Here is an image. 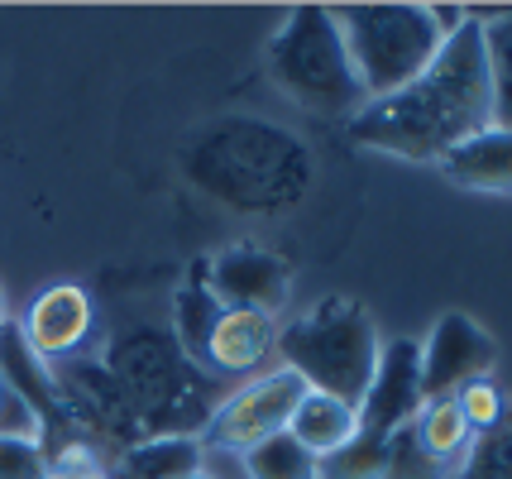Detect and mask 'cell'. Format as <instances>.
Masks as SVG:
<instances>
[{
    "label": "cell",
    "mask_w": 512,
    "mask_h": 479,
    "mask_svg": "<svg viewBox=\"0 0 512 479\" xmlns=\"http://www.w3.org/2000/svg\"><path fill=\"white\" fill-rule=\"evenodd\" d=\"M493 125V87H489V63H484V39H479V20L465 15V24L450 34L436 63L407 82L402 92L369 101L350 115V139L359 149L374 154H393L407 163H436L450 149H460L465 139Z\"/></svg>",
    "instance_id": "cell-1"
},
{
    "label": "cell",
    "mask_w": 512,
    "mask_h": 479,
    "mask_svg": "<svg viewBox=\"0 0 512 479\" xmlns=\"http://www.w3.org/2000/svg\"><path fill=\"white\" fill-rule=\"evenodd\" d=\"M187 187L245 221H273L307 202L316 154L302 135L264 115H216L178 154Z\"/></svg>",
    "instance_id": "cell-2"
},
{
    "label": "cell",
    "mask_w": 512,
    "mask_h": 479,
    "mask_svg": "<svg viewBox=\"0 0 512 479\" xmlns=\"http://www.w3.org/2000/svg\"><path fill=\"white\" fill-rule=\"evenodd\" d=\"M144 436H201L225 403L221 379L182 355L173 331L130 326L101 350Z\"/></svg>",
    "instance_id": "cell-3"
},
{
    "label": "cell",
    "mask_w": 512,
    "mask_h": 479,
    "mask_svg": "<svg viewBox=\"0 0 512 479\" xmlns=\"http://www.w3.org/2000/svg\"><path fill=\"white\" fill-rule=\"evenodd\" d=\"M283 369H292L312 393L340 398L359 408L364 388L379 369V326L369 317V307L355 297H321L307 317L288 321L278 331Z\"/></svg>",
    "instance_id": "cell-4"
},
{
    "label": "cell",
    "mask_w": 512,
    "mask_h": 479,
    "mask_svg": "<svg viewBox=\"0 0 512 479\" xmlns=\"http://www.w3.org/2000/svg\"><path fill=\"white\" fill-rule=\"evenodd\" d=\"M331 15L345 39L364 106L417 82L450 39L431 5H340Z\"/></svg>",
    "instance_id": "cell-5"
},
{
    "label": "cell",
    "mask_w": 512,
    "mask_h": 479,
    "mask_svg": "<svg viewBox=\"0 0 512 479\" xmlns=\"http://www.w3.org/2000/svg\"><path fill=\"white\" fill-rule=\"evenodd\" d=\"M264 68L273 87L288 96L292 106L316 115H350L364 106V92L355 82L345 39L335 29V15L326 5H297L278 34L264 48Z\"/></svg>",
    "instance_id": "cell-6"
},
{
    "label": "cell",
    "mask_w": 512,
    "mask_h": 479,
    "mask_svg": "<svg viewBox=\"0 0 512 479\" xmlns=\"http://www.w3.org/2000/svg\"><path fill=\"white\" fill-rule=\"evenodd\" d=\"M307 393H312V388L302 384L292 369H283V365L264 369L259 379H249L245 388H235V393L225 398L206 432H211L216 446L245 456L249 446H259V441H268V436L288 432L292 412H297V403H302Z\"/></svg>",
    "instance_id": "cell-7"
},
{
    "label": "cell",
    "mask_w": 512,
    "mask_h": 479,
    "mask_svg": "<svg viewBox=\"0 0 512 479\" xmlns=\"http://www.w3.org/2000/svg\"><path fill=\"white\" fill-rule=\"evenodd\" d=\"M498 365V341L469 312L436 317L431 336L422 341V393L426 403L455 398L460 388L489 379Z\"/></svg>",
    "instance_id": "cell-8"
},
{
    "label": "cell",
    "mask_w": 512,
    "mask_h": 479,
    "mask_svg": "<svg viewBox=\"0 0 512 479\" xmlns=\"http://www.w3.org/2000/svg\"><path fill=\"white\" fill-rule=\"evenodd\" d=\"M426 408V393H422V345L398 336V341H383L379 350V369L359 398V432L379 436L388 441L393 432L412 427Z\"/></svg>",
    "instance_id": "cell-9"
},
{
    "label": "cell",
    "mask_w": 512,
    "mask_h": 479,
    "mask_svg": "<svg viewBox=\"0 0 512 479\" xmlns=\"http://www.w3.org/2000/svg\"><path fill=\"white\" fill-rule=\"evenodd\" d=\"M206 269V288L225 312H259V317H278L292 297V274L278 254L259 250V245H230L216 259H201Z\"/></svg>",
    "instance_id": "cell-10"
},
{
    "label": "cell",
    "mask_w": 512,
    "mask_h": 479,
    "mask_svg": "<svg viewBox=\"0 0 512 479\" xmlns=\"http://www.w3.org/2000/svg\"><path fill=\"white\" fill-rule=\"evenodd\" d=\"M91 297L87 288H77V283H53L44 293L29 302V312H24L15 326H20V336L29 341V350L48 360V365H58L67 355H77L91 336Z\"/></svg>",
    "instance_id": "cell-11"
},
{
    "label": "cell",
    "mask_w": 512,
    "mask_h": 479,
    "mask_svg": "<svg viewBox=\"0 0 512 479\" xmlns=\"http://www.w3.org/2000/svg\"><path fill=\"white\" fill-rule=\"evenodd\" d=\"M441 173L455 187H469V192L512 197V130H498V125L479 130L441 159Z\"/></svg>",
    "instance_id": "cell-12"
},
{
    "label": "cell",
    "mask_w": 512,
    "mask_h": 479,
    "mask_svg": "<svg viewBox=\"0 0 512 479\" xmlns=\"http://www.w3.org/2000/svg\"><path fill=\"white\" fill-rule=\"evenodd\" d=\"M278 326L259 312H221L211 345H206V374H254L273 355Z\"/></svg>",
    "instance_id": "cell-13"
},
{
    "label": "cell",
    "mask_w": 512,
    "mask_h": 479,
    "mask_svg": "<svg viewBox=\"0 0 512 479\" xmlns=\"http://www.w3.org/2000/svg\"><path fill=\"white\" fill-rule=\"evenodd\" d=\"M201 436H144L115 456L120 479H192L201 475Z\"/></svg>",
    "instance_id": "cell-14"
},
{
    "label": "cell",
    "mask_w": 512,
    "mask_h": 479,
    "mask_svg": "<svg viewBox=\"0 0 512 479\" xmlns=\"http://www.w3.org/2000/svg\"><path fill=\"white\" fill-rule=\"evenodd\" d=\"M355 432H359V412L350 403H340V398H326V393H307L288 422V436L302 451H312L316 460L335 456Z\"/></svg>",
    "instance_id": "cell-15"
},
{
    "label": "cell",
    "mask_w": 512,
    "mask_h": 479,
    "mask_svg": "<svg viewBox=\"0 0 512 479\" xmlns=\"http://www.w3.org/2000/svg\"><path fill=\"white\" fill-rule=\"evenodd\" d=\"M221 302L211 297L206 288V269H192V278L178 288L173 297V341L182 345V355L192 360V365L206 369V345H211V331H216V321H221Z\"/></svg>",
    "instance_id": "cell-16"
},
{
    "label": "cell",
    "mask_w": 512,
    "mask_h": 479,
    "mask_svg": "<svg viewBox=\"0 0 512 479\" xmlns=\"http://www.w3.org/2000/svg\"><path fill=\"white\" fill-rule=\"evenodd\" d=\"M474 20H479L484 63H489L493 125H498V130H512V10H498V15H474Z\"/></svg>",
    "instance_id": "cell-17"
},
{
    "label": "cell",
    "mask_w": 512,
    "mask_h": 479,
    "mask_svg": "<svg viewBox=\"0 0 512 479\" xmlns=\"http://www.w3.org/2000/svg\"><path fill=\"white\" fill-rule=\"evenodd\" d=\"M417 436L426 441V451L436 460H446L450 470H460L469 441H474V427L465 422V412L455 398H441V403H426L422 417H417Z\"/></svg>",
    "instance_id": "cell-18"
},
{
    "label": "cell",
    "mask_w": 512,
    "mask_h": 479,
    "mask_svg": "<svg viewBox=\"0 0 512 479\" xmlns=\"http://www.w3.org/2000/svg\"><path fill=\"white\" fill-rule=\"evenodd\" d=\"M455 479H512V403H503L493 427L474 432Z\"/></svg>",
    "instance_id": "cell-19"
},
{
    "label": "cell",
    "mask_w": 512,
    "mask_h": 479,
    "mask_svg": "<svg viewBox=\"0 0 512 479\" xmlns=\"http://www.w3.org/2000/svg\"><path fill=\"white\" fill-rule=\"evenodd\" d=\"M245 470L249 479H321V460L312 451H302L288 432H278L259 446H249Z\"/></svg>",
    "instance_id": "cell-20"
},
{
    "label": "cell",
    "mask_w": 512,
    "mask_h": 479,
    "mask_svg": "<svg viewBox=\"0 0 512 479\" xmlns=\"http://www.w3.org/2000/svg\"><path fill=\"white\" fill-rule=\"evenodd\" d=\"M450 475L455 470L446 460H436L426 451V441L417 436V422L388 436V446H383V479H450Z\"/></svg>",
    "instance_id": "cell-21"
},
{
    "label": "cell",
    "mask_w": 512,
    "mask_h": 479,
    "mask_svg": "<svg viewBox=\"0 0 512 479\" xmlns=\"http://www.w3.org/2000/svg\"><path fill=\"white\" fill-rule=\"evenodd\" d=\"M383 446L379 436L355 432L335 456L321 460V479H383Z\"/></svg>",
    "instance_id": "cell-22"
},
{
    "label": "cell",
    "mask_w": 512,
    "mask_h": 479,
    "mask_svg": "<svg viewBox=\"0 0 512 479\" xmlns=\"http://www.w3.org/2000/svg\"><path fill=\"white\" fill-rule=\"evenodd\" d=\"M44 460H48V479H111L106 460H101V451L91 441H67Z\"/></svg>",
    "instance_id": "cell-23"
},
{
    "label": "cell",
    "mask_w": 512,
    "mask_h": 479,
    "mask_svg": "<svg viewBox=\"0 0 512 479\" xmlns=\"http://www.w3.org/2000/svg\"><path fill=\"white\" fill-rule=\"evenodd\" d=\"M0 479H48L44 446L34 436H0Z\"/></svg>",
    "instance_id": "cell-24"
},
{
    "label": "cell",
    "mask_w": 512,
    "mask_h": 479,
    "mask_svg": "<svg viewBox=\"0 0 512 479\" xmlns=\"http://www.w3.org/2000/svg\"><path fill=\"white\" fill-rule=\"evenodd\" d=\"M455 403H460V412H465L469 427H474V432H484V427L498 422V412H503V393H498V384L479 379V384L460 388V393H455Z\"/></svg>",
    "instance_id": "cell-25"
},
{
    "label": "cell",
    "mask_w": 512,
    "mask_h": 479,
    "mask_svg": "<svg viewBox=\"0 0 512 479\" xmlns=\"http://www.w3.org/2000/svg\"><path fill=\"white\" fill-rule=\"evenodd\" d=\"M0 436H34L39 441V422L34 412L20 403V393L0 379Z\"/></svg>",
    "instance_id": "cell-26"
},
{
    "label": "cell",
    "mask_w": 512,
    "mask_h": 479,
    "mask_svg": "<svg viewBox=\"0 0 512 479\" xmlns=\"http://www.w3.org/2000/svg\"><path fill=\"white\" fill-rule=\"evenodd\" d=\"M10 321V307H5V288H0V326Z\"/></svg>",
    "instance_id": "cell-27"
},
{
    "label": "cell",
    "mask_w": 512,
    "mask_h": 479,
    "mask_svg": "<svg viewBox=\"0 0 512 479\" xmlns=\"http://www.w3.org/2000/svg\"><path fill=\"white\" fill-rule=\"evenodd\" d=\"M192 479H211V475H206V470H201V475H192Z\"/></svg>",
    "instance_id": "cell-28"
}]
</instances>
